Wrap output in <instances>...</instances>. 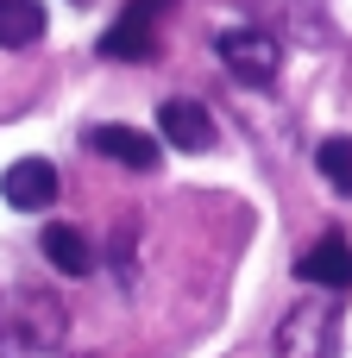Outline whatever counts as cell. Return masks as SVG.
Masks as SVG:
<instances>
[{
    "label": "cell",
    "instance_id": "6",
    "mask_svg": "<svg viewBox=\"0 0 352 358\" xmlns=\"http://www.w3.org/2000/svg\"><path fill=\"white\" fill-rule=\"evenodd\" d=\"M157 132H164V145H176V151H208V145H214V120H208V107L189 101V94H176V101L157 107Z\"/></svg>",
    "mask_w": 352,
    "mask_h": 358
},
{
    "label": "cell",
    "instance_id": "4",
    "mask_svg": "<svg viewBox=\"0 0 352 358\" xmlns=\"http://www.w3.org/2000/svg\"><path fill=\"white\" fill-rule=\"evenodd\" d=\"M164 0H132L107 31H101V57H113V63H151L157 57V31H151V13H157Z\"/></svg>",
    "mask_w": 352,
    "mask_h": 358
},
{
    "label": "cell",
    "instance_id": "11",
    "mask_svg": "<svg viewBox=\"0 0 352 358\" xmlns=\"http://www.w3.org/2000/svg\"><path fill=\"white\" fill-rule=\"evenodd\" d=\"M315 164H321L328 189H340V195H352V138H321Z\"/></svg>",
    "mask_w": 352,
    "mask_h": 358
},
{
    "label": "cell",
    "instance_id": "9",
    "mask_svg": "<svg viewBox=\"0 0 352 358\" xmlns=\"http://www.w3.org/2000/svg\"><path fill=\"white\" fill-rule=\"evenodd\" d=\"M38 252H44L63 277H88V271H94V245H88V233H82V227L50 220V227H44V239H38Z\"/></svg>",
    "mask_w": 352,
    "mask_h": 358
},
{
    "label": "cell",
    "instance_id": "3",
    "mask_svg": "<svg viewBox=\"0 0 352 358\" xmlns=\"http://www.w3.org/2000/svg\"><path fill=\"white\" fill-rule=\"evenodd\" d=\"M220 63L239 76V82H252V88H265V82H277V63H283V50H277V38L271 31H252V25H233V31H220Z\"/></svg>",
    "mask_w": 352,
    "mask_h": 358
},
{
    "label": "cell",
    "instance_id": "8",
    "mask_svg": "<svg viewBox=\"0 0 352 358\" xmlns=\"http://www.w3.org/2000/svg\"><path fill=\"white\" fill-rule=\"evenodd\" d=\"M88 151H101V157H113V164H126V170H157V138L151 132H139V126H94L88 132Z\"/></svg>",
    "mask_w": 352,
    "mask_h": 358
},
{
    "label": "cell",
    "instance_id": "7",
    "mask_svg": "<svg viewBox=\"0 0 352 358\" xmlns=\"http://www.w3.org/2000/svg\"><path fill=\"white\" fill-rule=\"evenodd\" d=\"M296 277L315 283V289H352V245L340 239V233L315 239V245L296 258Z\"/></svg>",
    "mask_w": 352,
    "mask_h": 358
},
{
    "label": "cell",
    "instance_id": "2",
    "mask_svg": "<svg viewBox=\"0 0 352 358\" xmlns=\"http://www.w3.org/2000/svg\"><path fill=\"white\" fill-rule=\"evenodd\" d=\"M340 352V302H296L277 327V358H334Z\"/></svg>",
    "mask_w": 352,
    "mask_h": 358
},
{
    "label": "cell",
    "instance_id": "5",
    "mask_svg": "<svg viewBox=\"0 0 352 358\" xmlns=\"http://www.w3.org/2000/svg\"><path fill=\"white\" fill-rule=\"evenodd\" d=\"M57 164L50 157H19V164H6V176H0V195H6V208H19V214H44L50 201H57Z\"/></svg>",
    "mask_w": 352,
    "mask_h": 358
},
{
    "label": "cell",
    "instance_id": "1",
    "mask_svg": "<svg viewBox=\"0 0 352 358\" xmlns=\"http://www.w3.org/2000/svg\"><path fill=\"white\" fill-rule=\"evenodd\" d=\"M69 315L44 289H6L0 296V358H38L63 340Z\"/></svg>",
    "mask_w": 352,
    "mask_h": 358
},
{
    "label": "cell",
    "instance_id": "10",
    "mask_svg": "<svg viewBox=\"0 0 352 358\" xmlns=\"http://www.w3.org/2000/svg\"><path fill=\"white\" fill-rule=\"evenodd\" d=\"M44 38V0H0V50H31Z\"/></svg>",
    "mask_w": 352,
    "mask_h": 358
}]
</instances>
